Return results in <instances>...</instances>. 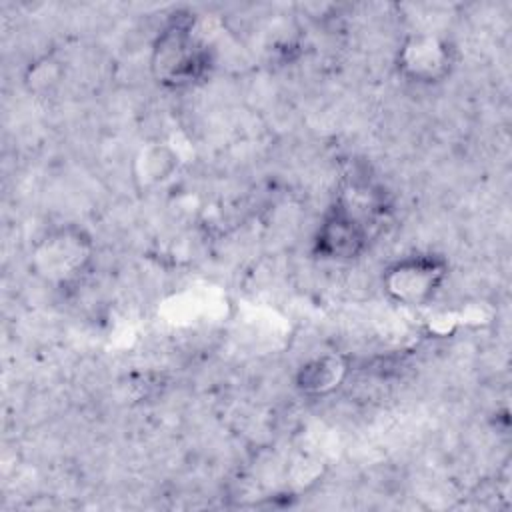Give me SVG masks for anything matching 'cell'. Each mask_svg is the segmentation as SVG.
I'll return each instance as SVG.
<instances>
[{
  "label": "cell",
  "instance_id": "6da1fadb",
  "mask_svg": "<svg viewBox=\"0 0 512 512\" xmlns=\"http://www.w3.org/2000/svg\"><path fill=\"white\" fill-rule=\"evenodd\" d=\"M214 68L212 48L198 36L196 18L176 10L152 42L150 72L168 90H184L204 82Z\"/></svg>",
  "mask_w": 512,
  "mask_h": 512
},
{
  "label": "cell",
  "instance_id": "7a4b0ae2",
  "mask_svg": "<svg viewBox=\"0 0 512 512\" xmlns=\"http://www.w3.org/2000/svg\"><path fill=\"white\" fill-rule=\"evenodd\" d=\"M96 254L92 234L80 224L48 228L30 250V272L44 284L68 288L92 268Z\"/></svg>",
  "mask_w": 512,
  "mask_h": 512
},
{
  "label": "cell",
  "instance_id": "3957f363",
  "mask_svg": "<svg viewBox=\"0 0 512 512\" xmlns=\"http://www.w3.org/2000/svg\"><path fill=\"white\" fill-rule=\"evenodd\" d=\"M450 274V264L434 252H414L390 262L382 274L386 296L402 306H424L436 298Z\"/></svg>",
  "mask_w": 512,
  "mask_h": 512
},
{
  "label": "cell",
  "instance_id": "277c9868",
  "mask_svg": "<svg viewBox=\"0 0 512 512\" xmlns=\"http://www.w3.org/2000/svg\"><path fill=\"white\" fill-rule=\"evenodd\" d=\"M458 64L456 46L434 32H414L398 44L394 66L398 74L420 86L440 84L452 76Z\"/></svg>",
  "mask_w": 512,
  "mask_h": 512
},
{
  "label": "cell",
  "instance_id": "5b68a950",
  "mask_svg": "<svg viewBox=\"0 0 512 512\" xmlns=\"http://www.w3.org/2000/svg\"><path fill=\"white\" fill-rule=\"evenodd\" d=\"M370 240L372 228L332 202L314 234V254L330 262H352L366 252Z\"/></svg>",
  "mask_w": 512,
  "mask_h": 512
},
{
  "label": "cell",
  "instance_id": "8992f818",
  "mask_svg": "<svg viewBox=\"0 0 512 512\" xmlns=\"http://www.w3.org/2000/svg\"><path fill=\"white\" fill-rule=\"evenodd\" d=\"M350 374V360L340 352L308 358L294 372V388L306 398H326L340 390Z\"/></svg>",
  "mask_w": 512,
  "mask_h": 512
},
{
  "label": "cell",
  "instance_id": "52a82bcc",
  "mask_svg": "<svg viewBox=\"0 0 512 512\" xmlns=\"http://www.w3.org/2000/svg\"><path fill=\"white\" fill-rule=\"evenodd\" d=\"M178 152L164 140L144 142L130 162V176L138 190L148 192L172 178L178 170Z\"/></svg>",
  "mask_w": 512,
  "mask_h": 512
},
{
  "label": "cell",
  "instance_id": "ba28073f",
  "mask_svg": "<svg viewBox=\"0 0 512 512\" xmlns=\"http://www.w3.org/2000/svg\"><path fill=\"white\" fill-rule=\"evenodd\" d=\"M62 76H64L62 60L56 54H42L28 64L24 72V84L30 92L44 96L58 88Z\"/></svg>",
  "mask_w": 512,
  "mask_h": 512
}]
</instances>
